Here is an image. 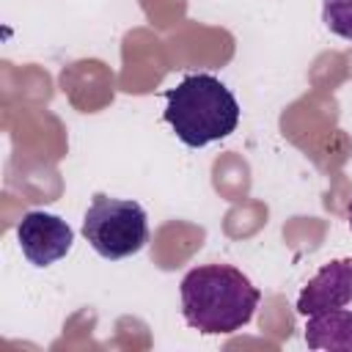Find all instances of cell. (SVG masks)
Here are the masks:
<instances>
[{
    "mask_svg": "<svg viewBox=\"0 0 352 352\" xmlns=\"http://www.w3.org/2000/svg\"><path fill=\"white\" fill-rule=\"evenodd\" d=\"M82 236L110 261L135 256L148 242V217L138 201L96 192L82 217Z\"/></svg>",
    "mask_w": 352,
    "mask_h": 352,
    "instance_id": "3957f363",
    "label": "cell"
},
{
    "mask_svg": "<svg viewBox=\"0 0 352 352\" xmlns=\"http://www.w3.org/2000/svg\"><path fill=\"white\" fill-rule=\"evenodd\" d=\"M322 22L330 33L352 41V0H322Z\"/></svg>",
    "mask_w": 352,
    "mask_h": 352,
    "instance_id": "52a82bcc",
    "label": "cell"
},
{
    "mask_svg": "<svg viewBox=\"0 0 352 352\" xmlns=\"http://www.w3.org/2000/svg\"><path fill=\"white\" fill-rule=\"evenodd\" d=\"M346 220H349V228H352V198H349V206H346Z\"/></svg>",
    "mask_w": 352,
    "mask_h": 352,
    "instance_id": "ba28073f",
    "label": "cell"
},
{
    "mask_svg": "<svg viewBox=\"0 0 352 352\" xmlns=\"http://www.w3.org/2000/svg\"><path fill=\"white\" fill-rule=\"evenodd\" d=\"M184 322L204 336H231L242 330L261 300L250 278L231 264L192 267L179 286Z\"/></svg>",
    "mask_w": 352,
    "mask_h": 352,
    "instance_id": "6da1fadb",
    "label": "cell"
},
{
    "mask_svg": "<svg viewBox=\"0 0 352 352\" xmlns=\"http://www.w3.org/2000/svg\"><path fill=\"white\" fill-rule=\"evenodd\" d=\"M16 239L22 248V256L33 267H50L58 258H63L74 245L72 226L50 212H25L16 226Z\"/></svg>",
    "mask_w": 352,
    "mask_h": 352,
    "instance_id": "277c9868",
    "label": "cell"
},
{
    "mask_svg": "<svg viewBox=\"0 0 352 352\" xmlns=\"http://www.w3.org/2000/svg\"><path fill=\"white\" fill-rule=\"evenodd\" d=\"M352 302V258H333L302 286L297 297V314L311 316Z\"/></svg>",
    "mask_w": 352,
    "mask_h": 352,
    "instance_id": "5b68a950",
    "label": "cell"
},
{
    "mask_svg": "<svg viewBox=\"0 0 352 352\" xmlns=\"http://www.w3.org/2000/svg\"><path fill=\"white\" fill-rule=\"evenodd\" d=\"M305 344L311 349L352 352V311L333 308L305 316Z\"/></svg>",
    "mask_w": 352,
    "mask_h": 352,
    "instance_id": "8992f818",
    "label": "cell"
},
{
    "mask_svg": "<svg viewBox=\"0 0 352 352\" xmlns=\"http://www.w3.org/2000/svg\"><path fill=\"white\" fill-rule=\"evenodd\" d=\"M165 99L168 104L162 116L176 138L190 148L223 140L239 124L236 96L212 74H187L176 88L165 91Z\"/></svg>",
    "mask_w": 352,
    "mask_h": 352,
    "instance_id": "7a4b0ae2",
    "label": "cell"
}]
</instances>
